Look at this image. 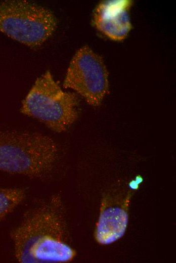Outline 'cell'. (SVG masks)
<instances>
[{
  "mask_svg": "<svg viewBox=\"0 0 176 263\" xmlns=\"http://www.w3.org/2000/svg\"><path fill=\"white\" fill-rule=\"evenodd\" d=\"M128 0L105 1L100 3L93 13V23L102 33L110 39H124L131 28Z\"/></svg>",
  "mask_w": 176,
  "mask_h": 263,
  "instance_id": "cell-6",
  "label": "cell"
},
{
  "mask_svg": "<svg viewBox=\"0 0 176 263\" xmlns=\"http://www.w3.org/2000/svg\"><path fill=\"white\" fill-rule=\"evenodd\" d=\"M57 25L56 16L46 7L23 0L0 1V32L23 45L40 46Z\"/></svg>",
  "mask_w": 176,
  "mask_h": 263,
  "instance_id": "cell-4",
  "label": "cell"
},
{
  "mask_svg": "<svg viewBox=\"0 0 176 263\" xmlns=\"http://www.w3.org/2000/svg\"><path fill=\"white\" fill-rule=\"evenodd\" d=\"M78 104L76 94L63 91L48 70L36 79L22 102L20 112L60 133L77 119Z\"/></svg>",
  "mask_w": 176,
  "mask_h": 263,
  "instance_id": "cell-3",
  "label": "cell"
},
{
  "mask_svg": "<svg viewBox=\"0 0 176 263\" xmlns=\"http://www.w3.org/2000/svg\"><path fill=\"white\" fill-rule=\"evenodd\" d=\"M10 238L21 263L67 262L76 255L65 240L62 205L57 195L26 212Z\"/></svg>",
  "mask_w": 176,
  "mask_h": 263,
  "instance_id": "cell-1",
  "label": "cell"
},
{
  "mask_svg": "<svg viewBox=\"0 0 176 263\" xmlns=\"http://www.w3.org/2000/svg\"><path fill=\"white\" fill-rule=\"evenodd\" d=\"M126 204L121 206L108 204L103 201L94 236L100 244H111L121 238L128 224Z\"/></svg>",
  "mask_w": 176,
  "mask_h": 263,
  "instance_id": "cell-7",
  "label": "cell"
},
{
  "mask_svg": "<svg viewBox=\"0 0 176 263\" xmlns=\"http://www.w3.org/2000/svg\"><path fill=\"white\" fill-rule=\"evenodd\" d=\"M25 196L23 188L0 187V223L24 200Z\"/></svg>",
  "mask_w": 176,
  "mask_h": 263,
  "instance_id": "cell-8",
  "label": "cell"
},
{
  "mask_svg": "<svg viewBox=\"0 0 176 263\" xmlns=\"http://www.w3.org/2000/svg\"><path fill=\"white\" fill-rule=\"evenodd\" d=\"M92 106L100 105L109 91L108 72L102 57L89 47L80 48L71 60L63 82Z\"/></svg>",
  "mask_w": 176,
  "mask_h": 263,
  "instance_id": "cell-5",
  "label": "cell"
},
{
  "mask_svg": "<svg viewBox=\"0 0 176 263\" xmlns=\"http://www.w3.org/2000/svg\"><path fill=\"white\" fill-rule=\"evenodd\" d=\"M58 153L57 144L46 134L0 125L1 171L43 178L52 172Z\"/></svg>",
  "mask_w": 176,
  "mask_h": 263,
  "instance_id": "cell-2",
  "label": "cell"
}]
</instances>
